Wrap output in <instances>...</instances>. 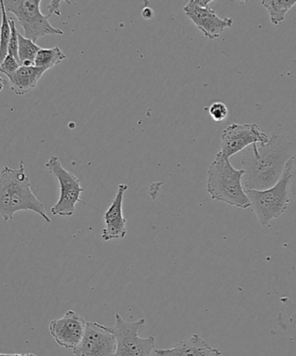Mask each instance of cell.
Here are the masks:
<instances>
[{
  "mask_svg": "<svg viewBox=\"0 0 296 356\" xmlns=\"http://www.w3.org/2000/svg\"><path fill=\"white\" fill-rule=\"evenodd\" d=\"M293 156L291 143L277 132L271 135L268 144H255L246 148L242 156L245 190L263 191L273 187Z\"/></svg>",
  "mask_w": 296,
  "mask_h": 356,
  "instance_id": "6da1fadb",
  "label": "cell"
},
{
  "mask_svg": "<svg viewBox=\"0 0 296 356\" xmlns=\"http://www.w3.org/2000/svg\"><path fill=\"white\" fill-rule=\"evenodd\" d=\"M19 211H33L44 221L52 222L43 202L31 190L23 160L17 169L3 166L0 170V216L3 222H8Z\"/></svg>",
  "mask_w": 296,
  "mask_h": 356,
  "instance_id": "7a4b0ae2",
  "label": "cell"
},
{
  "mask_svg": "<svg viewBox=\"0 0 296 356\" xmlns=\"http://www.w3.org/2000/svg\"><path fill=\"white\" fill-rule=\"evenodd\" d=\"M245 170H236L229 159L218 153L209 167L207 190L214 200L240 209H248L250 202L243 186Z\"/></svg>",
  "mask_w": 296,
  "mask_h": 356,
  "instance_id": "3957f363",
  "label": "cell"
},
{
  "mask_svg": "<svg viewBox=\"0 0 296 356\" xmlns=\"http://www.w3.org/2000/svg\"><path fill=\"white\" fill-rule=\"evenodd\" d=\"M295 156L288 160L283 175L273 187L263 191L245 190L250 202V208L259 218L261 225L268 226L274 219L279 218L286 212L291 199L288 194L293 177Z\"/></svg>",
  "mask_w": 296,
  "mask_h": 356,
  "instance_id": "277c9868",
  "label": "cell"
},
{
  "mask_svg": "<svg viewBox=\"0 0 296 356\" xmlns=\"http://www.w3.org/2000/svg\"><path fill=\"white\" fill-rule=\"evenodd\" d=\"M41 0H5L6 13H12L23 28L24 37L36 43L40 38L48 35L62 36L64 31L50 23L51 14L44 15L41 12Z\"/></svg>",
  "mask_w": 296,
  "mask_h": 356,
  "instance_id": "5b68a950",
  "label": "cell"
},
{
  "mask_svg": "<svg viewBox=\"0 0 296 356\" xmlns=\"http://www.w3.org/2000/svg\"><path fill=\"white\" fill-rule=\"evenodd\" d=\"M45 167L52 175L57 177L60 186V195L54 206H52L51 212L52 215L59 216H71L76 212V205L81 202V194L83 188L80 180L74 174L69 172L62 165L58 156H52L45 163Z\"/></svg>",
  "mask_w": 296,
  "mask_h": 356,
  "instance_id": "8992f818",
  "label": "cell"
},
{
  "mask_svg": "<svg viewBox=\"0 0 296 356\" xmlns=\"http://www.w3.org/2000/svg\"><path fill=\"white\" fill-rule=\"evenodd\" d=\"M145 323L144 318L128 323L119 313L116 314V324L111 327L117 340L116 353L114 356H151L155 347V338L139 337V330Z\"/></svg>",
  "mask_w": 296,
  "mask_h": 356,
  "instance_id": "52a82bcc",
  "label": "cell"
},
{
  "mask_svg": "<svg viewBox=\"0 0 296 356\" xmlns=\"http://www.w3.org/2000/svg\"><path fill=\"white\" fill-rule=\"evenodd\" d=\"M221 140V151L218 153L229 159L250 146L268 144L270 136L256 124H232L223 131Z\"/></svg>",
  "mask_w": 296,
  "mask_h": 356,
  "instance_id": "ba28073f",
  "label": "cell"
},
{
  "mask_svg": "<svg viewBox=\"0 0 296 356\" xmlns=\"http://www.w3.org/2000/svg\"><path fill=\"white\" fill-rule=\"evenodd\" d=\"M211 0H190L184 6V12L198 29L209 40L221 36L226 28L233 24L232 17H220L210 7Z\"/></svg>",
  "mask_w": 296,
  "mask_h": 356,
  "instance_id": "9c48e42d",
  "label": "cell"
},
{
  "mask_svg": "<svg viewBox=\"0 0 296 356\" xmlns=\"http://www.w3.org/2000/svg\"><path fill=\"white\" fill-rule=\"evenodd\" d=\"M117 340L111 327L98 323H87L85 334L72 353L76 356H114Z\"/></svg>",
  "mask_w": 296,
  "mask_h": 356,
  "instance_id": "30bf717a",
  "label": "cell"
},
{
  "mask_svg": "<svg viewBox=\"0 0 296 356\" xmlns=\"http://www.w3.org/2000/svg\"><path fill=\"white\" fill-rule=\"evenodd\" d=\"M86 325L83 317L74 310H68L62 318L51 321L49 330L59 346L72 350L82 341Z\"/></svg>",
  "mask_w": 296,
  "mask_h": 356,
  "instance_id": "8fae6325",
  "label": "cell"
},
{
  "mask_svg": "<svg viewBox=\"0 0 296 356\" xmlns=\"http://www.w3.org/2000/svg\"><path fill=\"white\" fill-rule=\"evenodd\" d=\"M128 190L127 184H121L112 204L104 214V227L102 237L104 241L123 239L127 235V220L123 216L124 195Z\"/></svg>",
  "mask_w": 296,
  "mask_h": 356,
  "instance_id": "7c38bea8",
  "label": "cell"
},
{
  "mask_svg": "<svg viewBox=\"0 0 296 356\" xmlns=\"http://www.w3.org/2000/svg\"><path fill=\"white\" fill-rule=\"evenodd\" d=\"M157 356H221L222 353L211 346L207 341L193 334L187 339L180 341L171 348L156 350Z\"/></svg>",
  "mask_w": 296,
  "mask_h": 356,
  "instance_id": "4fadbf2b",
  "label": "cell"
},
{
  "mask_svg": "<svg viewBox=\"0 0 296 356\" xmlns=\"http://www.w3.org/2000/svg\"><path fill=\"white\" fill-rule=\"evenodd\" d=\"M45 72L35 65H21L8 79L10 90L17 96H24L36 88Z\"/></svg>",
  "mask_w": 296,
  "mask_h": 356,
  "instance_id": "5bb4252c",
  "label": "cell"
},
{
  "mask_svg": "<svg viewBox=\"0 0 296 356\" xmlns=\"http://www.w3.org/2000/svg\"><path fill=\"white\" fill-rule=\"evenodd\" d=\"M66 58L67 57H66L64 51L58 47L41 48L37 52L34 65L46 72L48 70L54 68L55 66L61 64L62 61L65 60Z\"/></svg>",
  "mask_w": 296,
  "mask_h": 356,
  "instance_id": "9a60e30c",
  "label": "cell"
},
{
  "mask_svg": "<svg viewBox=\"0 0 296 356\" xmlns=\"http://www.w3.org/2000/svg\"><path fill=\"white\" fill-rule=\"evenodd\" d=\"M261 3L269 12L271 22L280 26L286 14L296 6V0H263Z\"/></svg>",
  "mask_w": 296,
  "mask_h": 356,
  "instance_id": "2e32d148",
  "label": "cell"
},
{
  "mask_svg": "<svg viewBox=\"0 0 296 356\" xmlns=\"http://www.w3.org/2000/svg\"><path fill=\"white\" fill-rule=\"evenodd\" d=\"M41 49L35 42L19 34V59L22 65H34L38 51Z\"/></svg>",
  "mask_w": 296,
  "mask_h": 356,
  "instance_id": "e0dca14e",
  "label": "cell"
},
{
  "mask_svg": "<svg viewBox=\"0 0 296 356\" xmlns=\"http://www.w3.org/2000/svg\"><path fill=\"white\" fill-rule=\"evenodd\" d=\"M0 9H1V26H0V64L8 55V45L10 38V27L8 17L3 5V0H0Z\"/></svg>",
  "mask_w": 296,
  "mask_h": 356,
  "instance_id": "ac0fdd59",
  "label": "cell"
},
{
  "mask_svg": "<svg viewBox=\"0 0 296 356\" xmlns=\"http://www.w3.org/2000/svg\"><path fill=\"white\" fill-rule=\"evenodd\" d=\"M10 27V38L8 45V55L19 59V31L17 29L15 21L12 19H9Z\"/></svg>",
  "mask_w": 296,
  "mask_h": 356,
  "instance_id": "d6986e66",
  "label": "cell"
},
{
  "mask_svg": "<svg viewBox=\"0 0 296 356\" xmlns=\"http://www.w3.org/2000/svg\"><path fill=\"white\" fill-rule=\"evenodd\" d=\"M21 65H22L17 59L12 57V56L7 55L6 58L0 64V72L5 74L7 79H9L19 69Z\"/></svg>",
  "mask_w": 296,
  "mask_h": 356,
  "instance_id": "ffe728a7",
  "label": "cell"
},
{
  "mask_svg": "<svg viewBox=\"0 0 296 356\" xmlns=\"http://www.w3.org/2000/svg\"><path fill=\"white\" fill-rule=\"evenodd\" d=\"M209 114L215 122H223L228 118L229 110L226 104L215 102L209 107Z\"/></svg>",
  "mask_w": 296,
  "mask_h": 356,
  "instance_id": "44dd1931",
  "label": "cell"
},
{
  "mask_svg": "<svg viewBox=\"0 0 296 356\" xmlns=\"http://www.w3.org/2000/svg\"><path fill=\"white\" fill-rule=\"evenodd\" d=\"M60 5L61 1H51V5L49 6V10H50V13L55 14V15H60Z\"/></svg>",
  "mask_w": 296,
  "mask_h": 356,
  "instance_id": "7402d4cb",
  "label": "cell"
},
{
  "mask_svg": "<svg viewBox=\"0 0 296 356\" xmlns=\"http://www.w3.org/2000/svg\"><path fill=\"white\" fill-rule=\"evenodd\" d=\"M142 16H143L144 19H151L153 17V12L151 8H149V7H145L143 10H142Z\"/></svg>",
  "mask_w": 296,
  "mask_h": 356,
  "instance_id": "603a6c76",
  "label": "cell"
},
{
  "mask_svg": "<svg viewBox=\"0 0 296 356\" xmlns=\"http://www.w3.org/2000/svg\"><path fill=\"white\" fill-rule=\"evenodd\" d=\"M6 85V80L3 79L1 76H0V92H2L3 88H5V86Z\"/></svg>",
  "mask_w": 296,
  "mask_h": 356,
  "instance_id": "cb8c5ba5",
  "label": "cell"
},
{
  "mask_svg": "<svg viewBox=\"0 0 296 356\" xmlns=\"http://www.w3.org/2000/svg\"><path fill=\"white\" fill-rule=\"evenodd\" d=\"M1 356H37L34 354H3Z\"/></svg>",
  "mask_w": 296,
  "mask_h": 356,
  "instance_id": "d4e9b609",
  "label": "cell"
},
{
  "mask_svg": "<svg viewBox=\"0 0 296 356\" xmlns=\"http://www.w3.org/2000/svg\"><path fill=\"white\" fill-rule=\"evenodd\" d=\"M3 355V353H0V356H1Z\"/></svg>",
  "mask_w": 296,
  "mask_h": 356,
  "instance_id": "484cf974",
  "label": "cell"
}]
</instances>
